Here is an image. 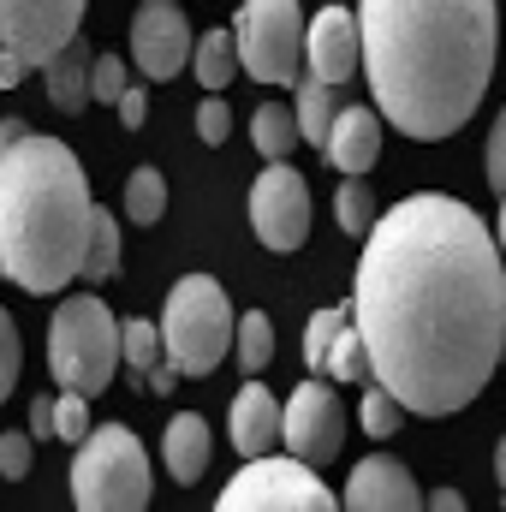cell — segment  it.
Instances as JSON below:
<instances>
[{
  "label": "cell",
  "instance_id": "6da1fadb",
  "mask_svg": "<svg viewBox=\"0 0 506 512\" xmlns=\"http://www.w3.org/2000/svg\"><path fill=\"white\" fill-rule=\"evenodd\" d=\"M352 322L411 417L465 411L506 364V251L447 191H411L370 227Z\"/></svg>",
  "mask_w": 506,
  "mask_h": 512
},
{
  "label": "cell",
  "instance_id": "7a4b0ae2",
  "mask_svg": "<svg viewBox=\"0 0 506 512\" xmlns=\"http://www.w3.org/2000/svg\"><path fill=\"white\" fill-rule=\"evenodd\" d=\"M364 72L381 120L411 143H441L465 126L495 78V0H358Z\"/></svg>",
  "mask_w": 506,
  "mask_h": 512
},
{
  "label": "cell",
  "instance_id": "3957f363",
  "mask_svg": "<svg viewBox=\"0 0 506 512\" xmlns=\"http://www.w3.org/2000/svg\"><path fill=\"white\" fill-rule=\"evenodd\" d=\"M96 197L84 161L60 137L24 131L0 155V268L24 292H66L84 274Z\"/></svg>",
  "mask_w": 506,
  "mask_h": 512
},
{
  "label": "cell",
  "instance_id": "277c9868",
  "mask_svg": "<svg viewBox=\"0 0 506 512\" xmlns=\"http://www.w3.org/2000/svg\"><path fill=\"white\" fill-rule=\"evenodd\" d=\"M126 358V322H114V310L102 298H60L54 322H48V370L54 382L72 393H108Z\"/></svg>",
  "mask_w": 506,
  "mask_h": 512
},
{
  "label": "cell",
  "instance_id": "5b68a950",
  "mask_svg": "<svg viewBox=\"0 0 506 512\" xmlns=\"http://www.w3.org/2000/svg\"><path fill=\"white\" fill-rule=\"evenodd\" d=\"M233 334H239V316H233L215 274L173 280V292L161 304V340H167V364L179 376H215Z\"/></svg>",
  "mask_w": 506,
  "mask_h": 512
},
{
  "label": "cell",
  "instance_id": "8992f818",
  "mask_svg": "<svg viewBox=\"0 0 506 512\" xmlns=\"http://www.w3.org/2000/svg\"><path fill=\"white\" fill-rule=\"evenodd\" d=\"M155 495V471L143 441L126 423H96L72 453V501L78 512H143Z\"/></svg>",
  "mask_w": 506,
  "mask_h": 512
},
{
  "label": "cell",
  "instance_id": "52a82bcc",
  "mask_svg": "<svg viewBox=\"0 0 506 512\" xmlns=\"http://www.w3.org/2000/svg\"><path fill=\"white\" fill-rule=\"evenodd\" d=\"M90 0H0V90H18L78 30Z\"/></svg>",
  "mask_w": 506,
  "mask_h": 512
},
{
  "label": "cell",
  "instance_id": "ba28073f",
  "mask_svg": "<svg viewBox=\"0 0 506 512\" xmlns=\"http://www.w3.org/2000/svg\"><path fill=\"white\" fill-rule=\"evenodd\" d=\"M233 36H239L245 72L268 90H298V78L310 72L304 66L310 24H304L298 0H245L239 18H233Z\"/></svg>",
  "mask_w": 506,
  "mask_h": 512
},
{
  "label": "cell",
  "instance_id": "9c48e42d",
  "mask_svg": "<svg viewBox=\"0 0 506 512\" xmlns=\"http://www.w3.org/2000/svg\"><path fill=\"white\" fill-rule=\"evenodd\" d=\"M221 512H334L340 507V495L334 489H322V477H316V465L310 459H274V453H256L245 459V471L221 489Z\"/></svg>",
  "mask_w": 506,
  "mask_h": 512
},
{
  "label": "cell",
  "instance_id": "30bf717a",
  "mask_svg": "<svg viewBox=\"0 0 506 512\" xmlns=\"http://www.w3.org/2000/svg\"><path fill=\"white\" fill-rule=\"evenodd\" d=\"M251 227H256V239H262V251H274V256H286V251L304 245V233H310V185H304L298 167L268 161V167L256 173Z\"/></svg>",
  "mask_w": 506,
  "mask_h": 512
},
{
  "label": "cell",
  "instance_id": "8fae6325",
  "mask_svg": "<svg viewBox=\"0 0 506 512\" xmlns=\"http://www.w3.org/2000/svg\"><path fill=\"white\" fill-rule=\"evenodd\" d=\"M280 447L310 459V465H334L340 459V447H346V405H340L328 376H310L304 387H292Z\"/></svg>",
  "mask_w": 506,
  "mask_h": 512
},
{
  "label": "cell",
  "instance_id": "7c38bea8",
  "mask_svg": "<svg viewBox=\"0 0 506 512\" xmlns=\"http://www.w3.org/2000/svg\"><path fill=\"white\" fill-rule=\"evenodd\" d=\"M191 54H197V36H191L179 0H137V12H131V60H137V72L167 84V78H179L191 66Z\"/></svg>",
  "mask_w": 506,
  "mask_h": 512
},
{
  "label": "cell",
  "instance_id": "4fadbf2b",
  "mask_svg": "<svg viewBox=\"0 0 506 512\" xmlns=\"http://www.w3.org/2000/svg\"><path fill=\"white\" fill-rule=\"evenodd\" d=\"M304 66L322 84H346L364 66V24L352 6H322L310 18V42H304Z\"/></svg>",
  "mask_w": 506,
  "mask_h": 512
},
{
  "label": "cell",
  "instance_id": "5bb4252c",
  "mask_svg": "<svg viewBox=\"0 0 506 512\" xmlns=\"http://www.w3.org/2000/svg\"><path fill=\"white\" fill-rule=\"evenodd\" d=\"M340 507H352V512H417V507H429V495L417 489V477H411L393 453H370V459L352 465Z\"/></svg>",
  "mask_w": 506,
  "mask_h": 512
},
{
  "label": "cell",
  "instance_id": "9a60e30c",
  "mask_svg": "<svg viewBox=\"0 0 506 512\" xmlns=\"http://www.w3.org/2000/svg\"><path fill=\"white\" fill-rule=\"evenodd\" d=\"M227 429H233V447H239L245 459L274 453V441H280V429H286V405H280V399L251 376V382L239 387L233 411H227Z\"/></svg>",
  "mask_w": 506,
  "mask_h": 512
},
{
  "label": "cell",
  "instance_id": "2e32d148",
  "mask_svg": "<svg viewBox=\"0 0 506 512\" xmlns=\"http://www.w3.org/2000/svg\"><path fill=\"white\" fill-rule=\"evenodd\" d=\"M42 84H48V102L60 114H84V102H96V54H90L84 30L42 66Z\"/></svg>",
  "mask_w": 506,
  "mask_h": 512
},
{
  "label": "cell",
  "instance_id": "e0dca14e",
  "mask_svg": "<svg viewBox=\"0 0 506 512\" xmlns=\"http://www.w3.org/2000/svg\"><path fill=\"white\" fill-rule=\"evenodd\" d=\"M322 149L340 173H370L381 161V108H340Z\"/></svg>",
  "mask_w": 506,
  "mask_h": 512
},
{
  "label": "cell",
  "instance_id": "ac0fdd59",
  "mask_svg": "<svg viewBox=\"0 0 506 512\" xmlns=\"http://www.w3.org/2000/svg\"><path fill=\"white\" fill-rule=\"evenodd\" d=\"M209 453H215V441H209V423H203L197 411H179V417L161 429V465H167L179 483H197V477L209 471Z\"/></svg>",
  "mask_w": 506,
  "mask_h": 512
},
{
  "label": "cell",
  "instance_id": "d6986e66",
  "mask_svg": "<svg viewBox=\"0 0 506 512\" xmlns=\"http://www.w3.org/2000/svg\"><path fill=\"white\" fill-rule=\"evenodd\" d=\"M334 90L340 84H322V78H298V90H292V108H298V126H304V143H328V131H334V120H340V102H334Z\"/></svg>",
  "mask_w": 506,
  "mask_h": 512
},
{
  "label": "cell",
  "instance_id": "ffe728a7",
  "mask_svg": "<svg viewBox=\"0 0 506 512\" xmlns=\"http://www.w3.org/2000/svg\"><path fill=\"white\" fill-rule=\"evenodd\" d=\"M191 72H197L203 90H227L233 72H245V60H239V36H233V30H209V36H197Z\"/></svg>",
  "mask_w": 506,
  "mask_h": 512
},
{
  "label": "cell",
  "instance_id": "44dd1931",
  "mask_svg": "<svg viewBox=\"0 0 506 512\" xmlns=\"http://www.w3.org/2000/svg\"><path fill=\"white\" fill-rule=\"evenodd\" d=\"M251 137H256V155H268V161H286L298 143H304V126H298V108H274V102H262L251 120Z\"/></svg>",
  "mask_w": 506,
  "mask_h": 512
},
{
  "label": "cell",
  "instance_id": "7402d4cb",
  "mask_svg": "<svg viewBox=\"0 0 506 512\" xmlns=\"http://www.w3.org/2000/svg\"><path fill=\"white\" fill-rule=\"evenodd\" d=\"M120 215H126L131 227H155V221L167 215V179H161L155 167H131L126 197H120Z\"/></svg>",
  "mask_w": 506,
  "mask_h": 512
},
{
  "label": "cell",
  "instance_id": "603a6c76",
  "mask_svg": "<svg viewBox=\"0 0 506 512\" xmlns=\"http://www.w3.org/2000/svg\"><path fill=\"white\" fill-rule=\"evenodd\" d=\"M334 221H340V233H352V239H370V227H376V197H370V173H346V185H340V197H334Z\"/></svg>",
  "mask_w": 506,
  "mask_h": 512
},
{
  "label": "cell",
  "instance_id": "cb8c5ba5",
  "mask_svg": "<svg viewBox=\"0 0 506 512\" xmlns=\"http://www.w3.org/2000/svg\"><path fill=\"white\" fill-rule=\"evenodd\" d=\"M114 268H120V215L96 209V221H90V251H84V280L102 286V280H114Z\"/></svg>",
  "mask_w": 506,
  "mask_h": 512
},
{
  "label": "cell",
  "instance_id": "d4e9b609",
  "mask_svg": "<svg viewBox=\"0 0 506 512\" xmlns=\"http://www.w3.org/2000/svg\"><path fill=\"white\" fill-rule=\"evenodd\" d=\"M233 358H239V370H245V376H262V370H268V358H274V322H268L262 310H245V316H239Z\"/></svg>",
  "mask_w": 506,
  "mask_h": 512
},
{
  "label": "cell",
  "instance_id": "484cf974",
  "mask_svg": "<svg viewBox=\"0 0 506 512\" xmlns=\"http://www.w3.org/2000/svg\"><path fill=\"white\" fill-rule=\"evenodd\" d=\"M328 382H376V370H370V346H364V334H358V322H346L340 328V340H334V352H328V370H322Z\"/></svg>",
  "mask_w": 506,
  "mask_h": 512
},
{
  "label": "cell",
  "instance_id": "4316f807",
  "mask_svg": "<svg viewBox=\"0 0 506 512\" xmlns=\"http://www.w3.org/2000/svg\"><path fill=\"white\" fill-rule=\"evenodd\" d=\"M405 399L393 393V387H381V382H364V405H358V423L376 435V441H387V435H399L405 429Z\"/></svg>",
  "mask_w": 506,
  "mask_h": 512
},
{
  "label": "cell",
  "instance_id": "83f0119b",
  "mask_svg": "<svg viewBox=\"0 0 506 512\" xmlns=\"http://www.w3.org/2000/svg\"><path fill=\"white\" fill-rule=\"evenodd\" d=\"M346 322H352V304H346V310H316V316L304 322V364H310V376L328 370V352H334V340H340Z\"/></svg>",
  "mask_w": 506,
  "mask_h": 512
},
{
  "label": "cell",
  "instance_id": "f1b7e54d",
  "mask_svg": "<svg viewBox=\"0 0 506 512\" xmlns=\"http://www.w3.org/2000/svg\"><path fill=\"white\" fill-rule=\"evenodd\" d=\"M161 352H167L161 322L126 316V364H131V376H155V370H161Z\"/></svg>",
  "mask_w": 506,
  "mask_h": 512
},
{
  "label": "cell",
  "instance_id": "f546056e",
  "mask_svg": "<svg viewBox=\"0 0 506 512\" xmlns=\"http://www.w3.org/2000/svg\"><path fill=\"white\" fill-rule=\"evenodd\" d=\"M84 435H90V393H72V387H66V393L54 399V441H72V447H78Z\"/></svg>",
  "mask_w": 506,
  "mask_h": 512
},
{
  "label": "cell",
  "instance_id": "4dcf8cb0",
  "mask_svg": "<svg viewBox=\"0 0 506 512\" xmlns=\"http://www.w3.org/2000/svg\"><path fill=\"white\" fill-rule=\"evenodd\" d=\"M197 137H203L209 149H221V143L233 137V108H227V96H221V90H209V96L197 102Z\"/></svg>",
  "mask_w": 506,
  "mask_h": 512
},
{
  "label": "cell",
  "instance_id": "1f68e13d",
  "mask_svg": "<svg viewBox=\"0 0 506 512\" xmlns=\"http://www.w3.org/2000/svg\"><path fill=\"white\" fill-rule=\"evenodd\" d=\"M12 387H18V322L0 310V405Z\"/></svg>",
  "mask_w": 506,
  "mask_h": 512
},
{
  "label": "cell",
  "instance_id": "d6a6232c",
  "mask_svg": "<svg viewBox=\"0 0 506 512\" xmlns=\"http://www.w3.org/2000/svg\"><path fill=\"white\" fill-rule=\"evenodd\" d=\"M30 459H36L30 435H0V477H6V483L30 477Z\"/></svg>",
  "mask_w": 506,
  "mask_h": 512
},
{
  "label": "cell",
  "instance_id": "836d02e7",
  "mask_svg": "<svg viewBox=\"0 0 506 512\" xmlns=\"http://www.w3.org/2000/svg\"><path fill=\"white\" fill-rule=\"evenodd\" d=\"M120 96H126V60L96 54V102H120Z\"/></svg>",
  "mask_w": 506,
  "mask_h": 512
},
{
  "label": "cell",
  "instance_id": "e575fe53",
  "mask_svg": "<svg viewBox=\"0 0 506 512\" xmlns=\"http://www.w3.org/2000/svg\"><path fill=\"white\" fill-rule=\"evenodd\" d=\"M483 173H489V185L506 197V108L501 120H495V131H489V149H483Z\"/></svg>",
  "mask_w": 506,
  "mask_h": 512
},
{
  "label": "cell",
  "instance_id": "d590c367",
  "mask_svg": "<svg viewBox=\"0 0 506 512\" xmlns=\"http://www.w3.org/2000/svg\"><path fill=\"white\" fill-rule=\"evenodd\" d=\"M114 108H120V126H126V131H137L143 120H149V96H143V90H126Z\"/></svg>",
  "mask_w": 506,
  "mask_h": 512
},
{
  "label": "cell",
  "instance_id": "8d00e7d4",
  "mask_svg": "<svg viewBox=\"0 0 506 512\" xmlns=\"http://www.w3.org/2000/svg\"><path fill=\"white\" fill-rule=\"evenodd\" d=\"M30 429H36V441H54V399L30 405Z\"/></svg>",
  "mask_w": 506,
  "mask_h": 512
},
{
  "label": "cell",
  "instance_id": "74e56055",
  "mask_svg": "<svg viewBox=\"0 0 506 512\" xmlns=\"http://www.w3.org/2000/svg\"><path fill=\"white\" fill-rule=\"evenodd\" d=\"M429 507H435V512H465V495H459V489H435V495H429Z\"/></svg>",
  "mask_w": 506,
  "mask_h": 512
},
{
  "label": "cell",
  "instance_id": "f35d334b",
  "mask_svg": "<svg viewBox=\"0 0 506 512\" xmlns=\"http://www.w3.org/2000/svg\"><path fill=\"white\" fill-rule=\"evenodd\" d=\"M173 376H179V370H173V364H161V370L149 376V387H155V393H167V387H173Z\"/></svg>",
  "mask_w": 506,
  "mask_h": 512
},
{
  "label": "cell",
  "instance_id": "ab89813d",
  "mask_svg": "<svg viewBox=\"0 0 506 512\" xmlns=\"http://www.w3.org/2000/svg\"><path fill=\"white\" fill-rule=\"evenodd\" d=\"M495 483H501V501H506V435H501V447H495Z\"/></svg>",
  "mask_w": 506,
  "mask_h": 512
},
{
  "label": "cell",
  "instance_id": "60d3db41",
  "mask_svg": "<svg viewBox=\"0 0 506 512\" xmlns=\"http://www.w3.org/2000/svg\"><path fill=\"white\" fill-rule=\"evenodd\" d=\"M495 239H501V251H506V197H501V221H495Z\"/></svg>",
  "mask_w": 506,
  "mask_h": 512
},
{
  "label": "cell",
  "instance_id": "b9f144b4",
  "mask_svg": "<svg viewBox=\"0 0 506 512\" xmlns=\"http://www.w3.org/2000/svg\"><path fill=\"white\" fill-rule=\"evenodd\" d=\"M0 274H6V268H0Z\"/></svg>",
  "mask_w": 506,
  "mask_h": 512
}]
</instances>
